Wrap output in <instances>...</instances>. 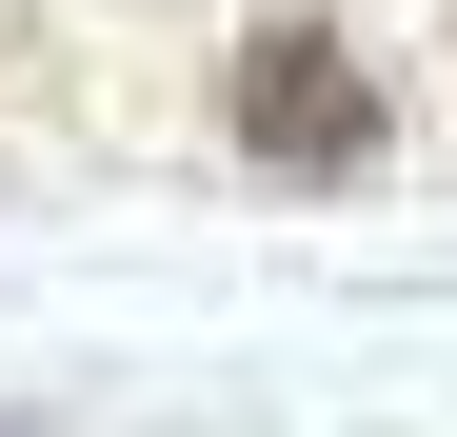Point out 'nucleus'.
<instances>
[{
  "label": "nucleus",
  "instance_id": "nucleus-1",
  "mask_svg": "<svg viewBox=\"0 0 457 437\" xmlns=\"http://www.w3.org/2000/svg\"><path fill=\"white\" fill-rule=\"evenodd\" d=\"M219 120H239L259 179H378V139H398V100H378V60L338 21H259L239 80H219Z\"/></svg>",
  "mask_w": 457,
  "mask_h": 437
}]
</instances>
